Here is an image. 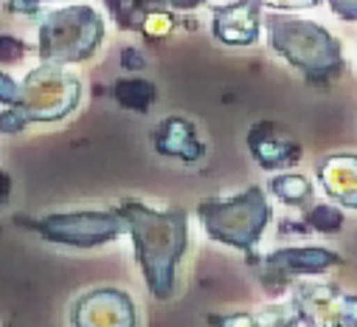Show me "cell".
<instances>
[{
	"mask_svg": "<svg viewBox=\"0 0 357 327\" xmlns=\"http://www.w3.org/2000/svg\"><path fill=\"white\" fill-rule=\"evenodd\" d=\"M332 9H335L337 15H343V17H349V20H357V3H346V0L340 3V0H335Z\"/></svg>",
	"mask_w": 357,
	"mask_h": 327,
	"instance_id": "18",
	"label": "cell"
},
{
	"mask_svg": "<svg viewBox=\"0 0 357 327\" xmlns=\"http://www.w3.org/2000/svg\"><path fill=\"white\" fill-rule=\"evenodd\" d=\"M73 327H135V305L124 291L99 288L76 299L70 310Z\"/></svg>",
	"mask_w": 357,
	"mask_h": 327,
	"instance_id": "7",
	"label": "cell"
},
{
	"mask_svg": "<svg viewBox=\"0 0 357 327\" xmlns=\"http://www.w3.org/2000/svg\"><path fill=\"white\" fill-rule=\"evenodd\" d=\"M259 3H234L214 9V34L228 45H250L259 37Z\"/></svg>",
	"mask_w": 357,
	"mask_h": 327,
	"instance_id": "8",
	"label": "cell"
},
{
	"mask_svg": "<svg viewBox=\"0 0 357 327\" xmlns=\"http://www.w3.org/2000/svg\"><path fill=\"white\" fill-rule=\"evenodd\" d=\"M307 223L321 231H337L340 228V212L332 206H315L307 212Z\"/></svg>",
	"mask_w": 357,
	"mask_h": 327,
	"instance_id": "15",
	"label": "cell"
},
{
	"mask_svg": "<svg viewBox=\"0 0 357 327\" xmlns=\"http://www.w3.org/2000/svg\"><path fill=\"white\" fill-rule=\"evenodd\" d=\"M124 65H135V68H144V57H138L135 51H124Z\"/></svg>",
	"mask_w": 357,
	"mask_h": 327,
	"instance_id": "20",
	"label": "cell"
},
{
	"mask_svg": "<svg viewBox=\"0 0 357 327\" xmlns=\"http://www.w3.org/2000/svg\"><path fill=\"white\" fill-rule=\"evenodd\" d=\"M208 237L217 242L234 245V249L250 252L259 242L267 220H271V203L259 187L245 189L242 195H234L228 201H203L197 209Z\"/></svg>",
	"mask_w": 357,
	"mask_h": 327,
	"instance_id": "4",
	"label": "cell"
},
{
	"mask_svg": "<svg viewBox=\"0 0 357 327\" xmlns=\"http://www.w3.org/2000/svg\"><path fill=\"white\" fill-rule=\"evenodd\" d=\"M335 263H340V257H335L326 249H282L267 257V266L287 274H315Z\"/></svg>",
	"mask_w": 357,
	"mask_h": 327,
	"instance_id": "11",
	"label": "cell"
},
{
	"mask_svg": "<svg viewBox=\"0 0 357 327\" xmlns=\"http://www.w3.org/2000/svg\"><path fill=\"white\" fill-rule=\"evenodd\" d=\"M264 26L273 51H279L310 79L324 82L326 76H335L343 68L340 43L318 23L287 15H271L264 20Z\"/></svg>",
	"mask_w": 357,
	"mask_h": 327,
	"instance_id": "2",
	"label": "cell"
},
{
	"mask_svg": "<svg viewBox=\"0 0 357 327\" xmlns=\"http://www.w3.org/2000/svg\"><path fill=\"white\" fill-rule=\"evenodd\" d=\"M82 85L73 73L54 65H40L29 71L20 85V105L15 108L26 124L31 122H59L79 105Z\"/></svg>",
	"mask_w": 357,
	"mask_h": 327,
	"instance_id": "5",
	"label": "cell"
},
{
	"mask_svg": "<svg viewBox=\"0 0 357 327\" xmlns=\"http://www.w3.org/2000/svg\"><path fill=\"white\" fill-rule=\"evenodd\" d=\"M214 327H261L259 319L248 316V313H236V316H214L211 319Z\"/></svg>",
	"mask_w": 357,
	"mask_h": 327,
	"instance_id": "17",
	"label": "cell"
},
{
	"mask_svg": "<svg viewBox=\"0 0 357 327\" xmlns=\"http://www.w3.org/2000/svg\"><path fill=\"white\" fill-rule=\"evenodd\" d=\"M155 150L163 155H174V158H183V161H197L203 155V144L195 133V124H189L186 119H166L158 127L155 136Z\"/></svg>",
	"mask_w": 357,
	"mask_h": 327,
	"instance_id": "10",
	"label": "cell"
},
{
	"mask_svg": "<svg viewBox=\"0 0 357 327\" xmlns=\"http://www.w3.org/2000/svg\"><path fill=\"white\" fill-rule=\"evenodd\" d=\"M271 187H273L276 198H282L287 203H301V201H307L312 195L310 181L301 178V175H279V178H273Z\"/></svg>",
	"mask_w": 357,
	"mask_h": 327,
	"instance_id": "14",
	"label": "cell"
},
{
	"mask_svg": "<svg viewBox=\"0 0 357 327\" xmlns=\"http://www.w3.org/2000/svg\"><path fill=\"white\" fill-rule=\"evenodd\" d=\"M318 175L335 201L357 209V155L326 158L324 164H318Z\"/></svg>",
	"mask_w": 357,
	"mask_h": 327,
	"instance_id": "9",
	"label": "cell"
},
{
	"mask_svg": "<svg viewBox=\"0 0 357 327\" xmlns=\"http://www.w3.org/2000/svg\"><path fill=\"white\" fill-rule=\"evenodd\" d=\"M105 40V20L91 6H65L43 17L37 31V54L43 65H70L93 57Z\"/></svg>",
	"mask_w": 357,
	"mask_h": 327,
	"instance_id": "3",
	"label": "cell"
},
{
	"mask_svg": "<svg viewBox=\"0 0 357 327\" xmlns=\"http://www.w3.org/2000/svg\"><path fill=\"white\" fill-rule=\"evenodd\" d=\"M116 96H119V102H121L124 108H130V110H144L146 105H152L155 88L149 85V82L130 79V82H119Z\"/></svg>",
	"mask_w": 357,
	"mask_h": 327,
	"instance_id": "13",
	"label": "cell"
},
{
	"mask_svg": "<svg viewBox=\"0 0 357 327\" xmlns=\"http://www.w3.org/2000/svg\"><path fill=\"white\" fill-rule=\"evenodd\" d=\"M34 228L40 237L51 242L73 245V249H93V245L110 242L119 234H124L127 223L119 212H73L43 217Z\"/></svg>",
	"mask_w": 357,
	"mask_h": 327,
	"instance_id": "6",
	"label": "cell"
},
{
	"mask_svg": "<svg viewBox=\"0 0 357 327\" xmlns=\"http://www.w3.org/2000/svg\"><path fill=\"white\" fill-rule=\"evenodd\" d=\"M250 147L259 158L261 167H282V164H290L296 161V147L284 144V141H276V138H250Z\"/></svg>",
	"mask_w": 357,
	"mask_h": 327,
	"instance_id": "12",
	"label": "cell"
},
{
	"mask_svg": "<svg viewBox=\"0 0 357 327\" xmlns=\"http://www.w3.org/2000/svg\"><path fill=\"white\" fill-rule=\"evenodd\" d=\"M9 192H12V181H9L6 173H0V206L9 201Z\"/></svg>",
	"mask_w": 357,
	"mask_h": 327,
	"instance_id": "19",
	"label": "cell"
},
{
	"mask_svg": "<svg viewBox=\"0 0 357 327\" xmlns=\"http://www.w3.org/2000/svg\"><path fill=\"white\" fill-rule=\"evenodd\" d=\"M0 105H6V108L20 105V85L6 71H0Z\"/></svg>",
	"mask_w": 357,
	"mask_h": 327,
	"instance_id": "16",
	"label": "cell"
},
{
	"mask_svg": "<svg viewBox=\"0 0 357 327\" xmlns=\"http://www.w3.org/2000/svg\"><path fill=\"white\" fill-rule=\"evenodd\" d=\"M135 242V257L144 271L149 291L158 299L174 293V271L189 245V215L186 209L155 212L138 201H124L116 209Z\"/></svg>",
	"mask_w": 357,
	"mask_h": 327,
	"instance_id": "1",
	"label": "cell"
}]
</instances>
